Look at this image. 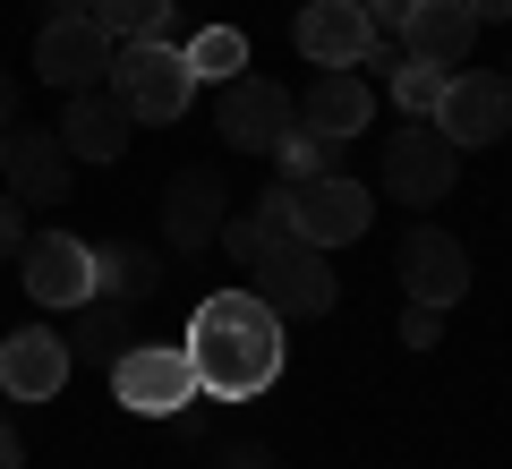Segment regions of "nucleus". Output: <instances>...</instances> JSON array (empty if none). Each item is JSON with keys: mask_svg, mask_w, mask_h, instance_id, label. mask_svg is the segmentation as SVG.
<instances>
[{"mask_svg": "<svg viewBox=\"0 0 512 469\" xmlns=\"http://www.w3.org/2000/svg\"><path fill=\"white\" fill-rule=\"evenodd\" d=\"M188 367H197V393L214 401H256L282 376V316L256 290H214V299L188 316Z\"/></svg>", "mask_w": 512, "mask_h": 469, "instance_id": "nucleus-1", "label": "nucleus"}, {"mask_svg": "<svg viewBox=\"0 0 512 469\" xmlns=\"http://www.w3.org/2000/svg\"><path fill=\"white\" fill-rule=\"evenodd\" d=\"M111 94L128 103V120H180L188 94H197V69H188V52H171V43H111Z\"/></svg>", "mask_w": 512, "mask_h": 469, "instance_id": "nucleus-2", "label": "nucleus"}, {"mask_svg": "<svg viewBox=\"0 0 512 469\" xmlns=\"http://www.w3.org/2000/svg\"><path fill=\"white\" fill-rule=\"evenodd\" d=\"M453 180H461V145L444 137L436 120H410L402 137H384V197L393 205H444L453 197Z\"/></svg>", "mask_w": 512, "mask_h": 469, "instance_id": "nucleus-3", "label": "nucleus"}, {"mask_svg": "<svg viewBox=\"0 0 512 469\" xmlns=\"http://www.w3.org/2000/svg\"><path fill=\"white\" fill-rule=\"evenodd\" d=\"M248 290L274 307L282 325H291V316H333V299H342V282H333L325 248H308V239H282V248H265V256L248 265Z\"/></svg>", "mask_w": 512, "mask_h": 469, "instance_id": "nucleus-4", "label": "nucleus"}, {"mask_svg": "<svg viewBox=\"0 0 512 469\" xmlns=\"http://www.w3.org/2000/svg\"><path fill=\"white\" fill-rule=\"evenodd\" d=\"M111 393L137 418H180L188 401H197V367H188L180 342H128L120 359H111Z\"/></svg>", "mask_w": 512, "mask_h": 469, "instance_id": "nucleus-5", "label": "nucleus"}, {"mask_svg": "<svg viewBox=\"0 0 512 469\" xmlns=\"http://www.w3.org/2000/svg\"><path fill=\"white\" fill-rule=\"evenodd\" d=\"M291 120H299L291 86H274V77H231L222 86V111H214V137L231 154H274L291 137Z\"/></svg>", "mask_w": 512, "mask_h": 469, "instance_id": "nucleus-6", "label": "nucleus"}, {"mask_svg": "<svg viewBox=\"0 0 512 469\" xmlns=\"http://www.w3.org/2000/svg\"><path fill=\"white\" fill-rule=\"evenodd\" d=\"M393 273H402V290H410L419 307H453V299H470V248H461L453 231H436V222H410V231H402Z\"/></svg>", "mask_w": 512, "mask_h": 469, "instance_id": "nucleus-7", "label": "nucleus"}, {"mask_svg": "<svg viewBox=\"0 0 512 469\" xmlns=\"http://www.w3.org/2000/svg\"><path fill=\"white\" fill-rule=\"evenodd\" d=\"M0 171H9V197H18V205H60L69 180H77V154L60 145V128L18 120L9 137H0Z\"/></svg>", "mask_w": 512, "mask_h": 469, "instance_id": "nucleus-8", "label": "nucleus"}, {"mask_svg": "<svg viewBox=\"0 0 512 469\" xmlns=\"http://www.w3.org/2000/svg\"><path fill=\"white\" fill-rule=\"evenodd\" d=\"M436 128L470 154V145H495L512 128V77L495 69H453L444 77V103H436Z\"/></svg>", "mask_w": 512, "mask_h": 469, "instance_id": "nucleus-9", "label": "nucleus"}, {"mask_svg": "<svg viewBox=\"0 0 512 469\" xmlns=\"http://www.w3.org/2000/svg\"><path fill=\"white\" fill-rule=\"evenodd\" d=\"M35 77H43V86H60V94L103 86V77H111V35H103L94 18H43V35H35Z\"/></svg>", "mask_w": 512, "mask_h": 469, "instance_id": "nucleus-10", "label": "nucleus"}, {"mask_svg": "<svg viewBox=\"0 0 512 469\" xmlns=\"http://www.w3.org/2000/svg\"><path fill=\"white\" fill-rule=\"evenodd\" d=\"M222 222H231V188H222V171H205V163L171 171V188H163V239H171V248H180V256L214 248Z\"/></svg>", "mask_w": 512, "mask_h": 469, "instance_id": "nucleus-11", "label": "nucleus"}, {"mask_svg": "<svg viewBox=\"0 0 512 469\" xmlns=\"http://www.w3.org/2000/svg\"><path fill=\"white\" fill-rule=\"evenodd\" d=\"M367 222H376V205H367V188L342 180V171L291 188V231L308 239V248H342V239H359Z\"/></svg>", "mask_w": 512, "mask_h": 469, "instance_id": "nucleus-12", "label": "nucleus"}, {"mask_svg": "<svg viewBox=\"0 0 512 469\" xmlns=\"http://www.w3.org/2000/svg\"><path fill=\"white\" fill-rule=\"evenodd\" d=\"M69 333H52V325H18L9 342H0V393L9 401H52V393H69Z\"/></svg>", "mask_w": 512, "mask_h": 469, "instance_id": "nucleus-13", "label": "nucleus"}, {"mask_svg": "<svg viewBox=\"0 0 512 469\" xmlns=\"http://www.w3.org/2000/svg\"><path fill=\"white\" fill-rule=\"evenodd\" d=\"M18 273H26V290H35L43 307H77V299H94V248L77 231H35L18 248Z\"/></svg>", "mask_w": 512, "mask_h": 469, "instance_id": "nucleus-14", "label": "nucleus"}, {"mask_svg": "<svg viewBox=\"0 0 512 469\" xmlns=\"http://www.w3.org/2000/svg\"><path fill=\"white\" fill-rule=\"evenodd\" d=\"M128 103L111 86H86V94H69V111H60V145H69L77 163H120L128 154Z\"/></svg>", "mask_w": 512, "mask_h": 469, "instance_id": "nucleus-15", "label": "nucleus"}, {"mask_svg": "<svg viewBox=\"0 0 512 469\" xmlns=\"http://www.w3.org/2000/svg\"><path fill=\"white\" fill-rule=\"evenodd\" d=\"M367 43H376V26H367L359 0H308V9H299V52H308L316 69H359Z\"/></svg>", "mask_w": 512, "mask_h": 469, "instance_id": "nucleus-16", "label": "nucleus"}, {"mask_svg": "<svg viewBox=\"0 0 512 469\" xmlns=\"http://www.w3.org/2000/svg\"><path fill=\"white\" fill-rule=\"evenodd\" d=\"M299 120L325 128V137H367V120H376V86H367V69H316V86L299 94Z\"/></svg>", "mask_w": 512, "mask_h": 469, "instance_id": "nucleus-17", "label": "nucleus"}, {"mask_svg": "<svg viewBox=\"0 0 512 469\" xmlns=\"http://www.w3.org/2000/svg\"><path fill=\"white\" fill-rule=\"evenodd\" d=\"M470 43H478V18L461 9V0H419V9L402 18V52L427 60V69H461Z\"/></svg>", "mask_w": 512, "mask_h": 469, "instance_id": "nucleus-18", "label": "nucleus"}, {"mask_svg": "<svg viewBox=\"0 0 512 469\" xmlns=\"http://www.w3.org/2000/svg\"><path fill=\"white\" fill-rule=\"evenodd\" d=\"M282 239H299V231H291V180H282V188H265V197L248 205V214H231V222H222V256H231V265H256V256H265V248H282Z\"/></svg>", "mask_w": 512, "mask_h": 469, "instance_id": "nucleus-19", "label": "nucleus"}, {"mask_svg": "<svg viewBox=\"0 0 512 469\" xmlns=\"http://www.w3.org/2000/svg\"><path fill=\"white\" fill-rule=\"evenodd\" d=\"M94 290L103 299H146V290H163V273H154V248H137V239H111V248H94Z\"/></svg>", "mask_w": 512, "mask_h": 469, "instance_id": "nucleus-20", "label": "nucleus"}, {"mask_svg": "<svg viewBox=\"0 0 512 469\" xmlns=\"http://www.w3.org/2000/svg\"><path fill=\"white\" fill-rule=\"evenodd\" d=\"M77 350H86L94 367H111L128 350V299H103V290H94V299H77V333H69V359Z\"/></svg>", "mask_w": 512, "mask_h": 469, "instance_id": "nucleus-21", "label": "nucleus"}, {"mask_svg": "<svg viewBox=\"0 0 512 469\" xmlns=\"http://www.w3.org/2000/svg\"><path fill=\"white\" fill-rule=\"evenodd\" d=\"M86 18L111 43H163L171 35V0H86Z\"/></svg>", "mask_w": 512, "mask_h": 469, "instance_id": "nucleus-22", "label": "nucleus"}, {"mask_svg": "<svg viewBox=\"0 0 512 469\" xmlns=\"http://www.w3.org/2000/svg\"><path fill=\"white\" fill-rule=\"evenodd\" d=\"M342 145L350 137H325V128H308V120H291V137L274 145V163H282V180H325V171H342Z\"/></svg>", "mask_w": 512, "mask_h": 469, "instance_id": "nucleus-23", "label": "nucleus"}, {"mask_svg": "<svg viewBox=\"0 0 512 469\" xmlns=\"http://www.w3.org/2000/svg\"><path fill=\"white\" fill-rule=\"evenodd\" d=\"M188 69H197V86H231V77H248V35H239V26H205V35H188Z\"/></svg>", "mask_w": 512, "mask_h": 469, "instance_id": "nucleus-24", "label": "nucleus"}, {"mask_svg": "<svg viewBox=\"0 0 512 469\" xmlns=\"http://www.w3.org/2000/svg\"><path fill=\"white\" fill-rule=\"evenodd\" d=\"M444 77H453V69H427V60H402V69H393V103H402L410 120H436V103H444Z\"/></svg>", "mask_w": 512, "mask_h": 469, "instance_id": "nucleus-25", "label": "nucleus"}, {"mask_svg": "<svg viewBox=\"0 0 512 469\" xmlns=\"http://www.w3.org/2000/svg\"><path fill=\"white\" fill-rule=\"evenodd\" d=\"M402 342H410V350H436V342H444V307H419V299H410V307H402Z\"/></svg>", "mask_w": 512, "mask_h": 469, "instance_id": "nucleus-26", "label": "nucleus"}, {"mask_svg": "<svg viewBox=\"0 0 512 469\" xmlns=\"http://www.w3.org/2000/svg\"><path fill=\"white\" fill-rule=\"evenodd\" d=\"M359 9H367V26H376V35H402V18L419 9V0H359Z\"/></svg>", "mask_w": 512, "mask_h": 469, "instance_id": "nucleus-27", "label": "nucleus"}, {"mask_svg": "<svg viewBox=\"0 0 512 469\" xmlns=\"http://www.w3.org/2000/svg\"><path fill=\"white\" fill-rule=\"evenodd\" d=\"M18 248H26V205L0 197V256H18Z\"/></svg>", "mask_w": 512, "mask_h": 469, "instance_id": "nucleus-28", "label": "nucleus"}, {"mask_svg": "<svg viewBox=\"0 0 512 469\" xmlns=\"http://www.w3.org/2000/svg\"><path fill=\"white\" fill-rule=\"evenodd\" d=\"M214 469H274V452H265V444H222Z\"/></svg>", "mask_w": 512, "mask_h": 469, "instance_id": "nucleus-29", "label": "nucleus"}, {"mask_svg": "<svg viewBox=\"0 0 512 469\" xmlns=\"http://www.w3.org/2000/svg\"><path fill=\"white\" fill-rule=\"evenodd\" d=\"M9 128H18V77L0 69V137H9Z\"/></svg>", "mask_w": 512, "mask_h": 469, "instance_id": "nucleus-30", "label": "nucleus"}, {"mask_svg": "<svg viewBox=\"0 0 512 469\" xmlns=\"http://www.w3.org/2000/svg\"><path fill=\"white\" fill-rule=\"evenodd\" d=\"M461 9H470L478 26H504V18H512V0H461Z\"/></svg>", "mask_w": 512, "mask_h": 469, "instance_id": "nucleus-31", "label": "nucleus"}, {"mask_svg": "<svg viewBox=\"0 0 512 469\" xmlns=\"http://www.w3.org/2000/svg\"><path fill=\"white\" fill-rule=\"evenodd\" d=\"M26 452H18V427H9V418H0V469H18Z\"/></svg>", "mask_w": 512, "mask_h": 469, "instance_id": "nucleus-32", "label": "nucleus"}, {"mask_svg": "<svg viewBox=\"0 0 512 469\" xmlns=\"http://www.w3.org/2000/svg\"><path fill=\"white\" fill-rule=\"evenodd\" d=\"M52 18H86V0H52Z\"/></svg>", "mask_w": 512, "mask_h": 469, "instance_id": "nucleus-33", "label": "nucleus"}]
</instances>
